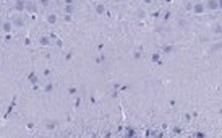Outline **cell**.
<instances>
[{
	"instance_id": "cell-1",
	"label": "cell",
	"mask_w": 222,
	"mask_h": 138,
	"mask_svg": "<svg viewBox=\"0 0 222 138\" xmlns=\"http://www.w3.org/2000/svg\"><path fill=\"white\" fill-rule=\"evenodd\" d=\"M220 8V0H207L204 3V10L206 12H216Z\"/></svg>"
},
{
	"instance_id": "cell-2",
	"label": "cell",
	"mask_w": 222,
	"mask_h": 138,
	"mask_svg": "<svg viewBox=\"0 0 222 138\" xmlns=\"http://www.w3.org/2000/svg\"><path fill=\"white\" fill-rule=\"evenodd\" d=\"M191 10L196 13V15H203L206 10H204V3H201V2H196V3H193V7H191Z\"/></svg>"
},
{
	"instance_id": "cell-3",
	"label": "cell",
	"mask_w": 222,
	"mask_h": 138,
	"mask_svg": "<svg viewBox=\"0 0 222 138\" xmlns=\"http://www.w3.org/2000/svg\"><path fill=\"white\" fill-rule=\"evenodd\" d=\"M25 10H26V12H29V13H36L37 5H36L34 0H26V7H25Z\"/></svg>"
},
{
	"instance_id": "cell-4",
	"label": "cell",
	"mask_w": 222,
	"mask_h": 138,
	"mask_svg": "<svg viewBox=\"0 0 222 138\" xmlns=\"http://www.w3.org/2000/svg\"><path fill=\"white\" fill-rule=\"evenodd\" d=\"M26 0H15V12H25Z\"/></svg>"
},
{
	"instance_id": "cell-5",
	"label": "cell",
	"mask_w": 222,
	"mask_h": 138,
	"mask_svg": "<svg viewBox=\"0 0 222 138\" xmlns=\"http://www.w3.org/2000/svg\"><path fill=\"white\" fill-rule=\"evenodd\" d=\"M2 31L7 33V34H8V33H12L13 31V23L12 21H3L2 23Z\"/></svg>"
},
{
	"instance_id": "cell-6",
	"label": "cell",
	"mask_w": 222,
	"mask_h": 138,
	"mask_svg": "<svg viewBox=\"0 0 222 138\" xmlns=\"http://www.w3.org/2000/svg\"><path fill=\"white\" fill-rule=\"evenodd\" d=\"M94 10H96V15H104L106 13V5L104 3H96V7H94Z\"/></svg>"
},
{
	"instance_id": "cell-7",
	"label": "cell",
	"mask_w": 222,
	"mask_h": 138,
	"mask_svg": "<svg viewBox=\"0 0 222 138\" xmlns=\"http://www.w3.org/2000/svg\"><path fill=\"white\" fill-rule=\"evenodd\" d=\"M39 44L44 46V47L50 46V37H49V36H41V37H39Z\"/></svg>"
},
{
	"instance_id": "cell-8",
	"label": "cell",
	"mask_w": 222,
	"mask_h": 138,
	"mask_svg": "<svg viewBox=\"0 0 222 138\" xmlns=\"http://www.w3.org/2000/svg\"><path fill=\"white\" fill-rule=\"evenodd\" d=\"M13 23V28H23V25H25V21H23V18H20V16H16L15 20L12 21Z\"/></svg>"
},
{
	"instance_id": "cell-9",
	"label": "cell",
	"mask_w": 222,
	"mask_h": 138,
	"mask_svg": "<svg viewBox=\"0 0 222 138\" xmlns=\"http://www.w3.org/2000/svg\"><path fill=\"white\" fill-rule=\"evenodd\" d=\"M63 12H65V15H73V13H75V5H73V3H72V5H65Z\"/></svg>"
},
{
	"instance_id": "cell-10",
	"label": "cell",
	"mask_w": 222,
	"mask_h": 138,
	"mask_svg": "<svg viewBox=\"0 0 222 138\" xmlns=\"http://www.w3.org/2000/svg\"><path fill=\"white\" fill-rule=\"evenodd\" d=\"M47 23H49V25H55V23H57V15H54V13L47 15Z\"/></svg>"
},
{
	"instance_id": "cell-11",
	"label": "cell",
	"mask_w": 222,
	"mask_h": 138,
	"mask_svg": "<svg viewBox=\"0 0 222 138\" xmlns=\"http://www.w3.org/2000/svg\"><path fill=\"white\" fill-rule=\"evenodd\" d=\"M172 52H173V46H164L162 47V54H172Z\"/></svg>"
},
{
	"instance_id": "cell-12",
	"label": "cell",
	"mask_w": 222,
	"mask_h": 138,
	"mask_svg": "<svg viewBox=\"0 0 222 138\" xmlns=\"http://www.w3.org/2000/svg\"><path fill=\"white\" fill-rule=\"evenodd\" d=\"M52 89H54V83L49 81L45 85V88H44V93H52Z\"/></svg>"
},
{
	"instance_id": "cell-13",
	"label": "cell",
	"mask_w": 222,
	"mask_h": 138,
	"mask_svg": "<svg viewBox=\"0 0 222 138\" xmlns=\"http://www.w3.org/2000/svg\"><path fill=\"white\" fill-rule=\"evenodd\" d=\"M45 127H47V130H54V128L57 127V123H55V122H52V120H49V122L45 123Z\"/></svg>"
},
{
	"instance_id": "cell-14",
	"label": "cell",
	"mask_w": 222,
	"mask_h": 138,
	"mask_svg": "<svg viewBox=\"0 0 222 138\" xmlns=\"http://www.w3.org/2000/svg\"><path fill=\"white\" fill-rule=\"evenodd\" d=\"M214 33H216V34H220V33H222V25H220V23H216V25H214Z\"/></svg>"
},
{
	"instance_id": "cell-15",
	"label": "cell",
	"mask_w": 222,
	"mask_h": 138,
	"mask_svg": "<svg viewBox=\"0 0 222 138\" xmlns=\"http://www.w3.org/2000/svg\"><path fill=\"white\" fill-rule=\"evenodd\" d=\"M151 60L153 62H160V54H153L151 55Z\"/></svg>"
},
{
	"instance_id": "cell-16",
	"label": "cell",
	"mask_w": 222,
	"mask_h": 138,
	"mask_svg": "<svg viewBox=\"0 0 222 138\" xmlns=\"http://www.w3.org/2000/svg\"><path fill=\"white\" fill-rule=\"evenodd\" d=\"M49 3H50V0H41V5L42 7H47Z\"/></svg>"
},
{
	"instance_id": "cell-17",
	"label": "cell",
	"mask_w": 222,
	"mask_h": 138,
	"mask_svg": "<svg viewBox=\"0 0 222 138\" xmlns=\"http://www.w3.org/2000/svg\"><path fill=\"white\" fill-rule=\"evenodd\" d=\"M68 94H76V88H68Z\"/></svg>"
},
{
	"instance_id": "cell-18",
	"label": "cell",
	"mask_w": 222,
	"mask_h": 138,
	"mask_svg": "<svg viewBox=\"0 0 222 138\" xmlns=\"http://www.w3.org/2000/svg\"><path fill=\"white\" fill-rule=\"evenodd\" d=\"M185 120H187V122L191 120V114H185Z\"/></svg>"
},
{
	"instance_id": "cell-19",
	"label": "cell",
	"mask_w": 222,
	"mask_h": 138,
	"mask_svg": "<svg viewBox=\"0 0 222 138\" xmlns=\"http://www.w3.org/2000/svg\"><path fill=\"white\" fill-rule=\"evenodd\" d=\"M185 7H187V10H191V7H193V3H190V2H188V3H187V5H185Z\"/></svg>"
},
{
	"instance_id": "cell-20",
	"label": "cell",
	"mask_w": 222,
	"mask_h": 138,
	"mask_svg": "<svg viewBox=\"0 0 222 138\" xmlns=\"http://www.w3.org/2000/svg\"><path fill=\"white\" fill-rule=\"evenodd\" d=\"M65 21H72V15H65Z\"/></svg>"
},
{
	"instance_id": "cell-21",
	"label": "cell",
	"mask_w": 222,
	"mask_h": 138,
	"mask_svg": "<svg viewBox=\"0 0 222 138\" xmlns=\"http://www.w3.org/2000/svg\"><path fill=\"white\" fill-rule=\"evenodd\" d=\"M173 133H180V127H175V128H173Z\"/></svg>"
},
{
	"instance_id": "cell-22",
	"label": "cell",
	"mask_w": 222,
	"mask_h": 138,
	"mask_svg": "<svg viewBox=\"0 0 222 138\" xmlns=\"http://www.w3.org/2000/svg\"><path fill=\"white\" fill-rule=\"evenodd\" d=\"M73 3V0H65V5H72Z\"/></svg>"
},
{
	"instance_id": "cell-23",
	"label": "cell",
	"mask_w": 222,
	"mask_h": 138,
	"mask_svg": "<svg viewBox=\"0 0 222 138\" xmlns=\"http://www.w3.org/2000/svg\"><path fill=\"white\" fill-rule=\"evenodd\" d=\"M144 3H153V0H143Z\"/></svg>"
},
{
	"instance_id": "cell-24",
	"label": "cell",
	"mask_w": 222,
	"mask_h": 138,
	"mask_svg": "<svg viewBox=\"0 0 222 138\" xmlns=\"http://www.w3.org/2000/svg\"><path fill=\"white\" fill-rule=\"evenodd\" d=\"M34 2H36V0H34Z\"/></svg>"
}]
</instances>
